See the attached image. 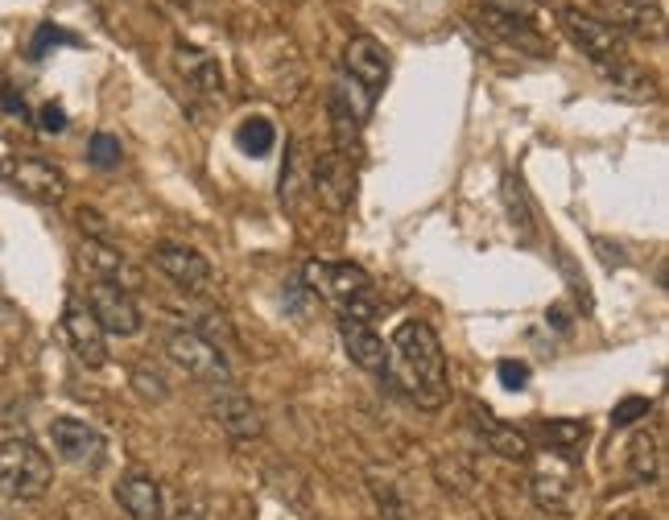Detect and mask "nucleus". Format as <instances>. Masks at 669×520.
I'll return each instance as SVG.
<instances>
[{"instance_id": "7", "label": "nucleus", "mask_w": 669, "mask_h": 520, "mask_svg": "<svg viewBox=\"0 0 669 520\" xmlns=\"http://www.w3.org/2000/svg\"><path fill=\"white\" fill-rule=\"evenodd\" d=\"M0 178L13 190H22L29 199H42V203H59L66 194V174L46 157L34 153H13L0 162Z\"/></svg>"}, {"instance_id": "19", "label": "nucleus", "mask_w": 669, "mask_h": 520, "mask_svg": "<svg viewBox=\"0 0 669 520\" xmlns=\"http://www.w3.org/2000/svg\"><path fill=\"white\" fill-rule=\"evenodd\" d=\"M174 63H178L182 79H187V87L194 96H203L211 104L224 100V71H219V63H215L211 54L194 50V46H178V50H174Z\"/></svg>"}, {"instance_id": "28", "label": "nucleus", "mask_w": 669, "mask_h": 520, "mask_svg": "<svg viewBox=\"0 0 669 520\" xmlns=\"http://www.w3.org/2000/svg\"><path fill=\"white\" fill-rule=\"evenodd\" d=\"M66 42H75L66 29H59V25H38V34H34V42H29V59L38 63L50 46H66Z\"/></svg>"}, {"instance_id": "32", "label": "nucleus", "mask_w": 669, "mask_h": 520, "mask_svg": "<svg viewBox=\"0 0 669 520\" xmlns=\"http://www.w3.org/2000/svg\"><path fill=\"white\" fill-rule=\"evenodd\" d=\"M38 128H42V132H50V137L66 132V112L59 104H42V112H38Z\"/></svg>"}, {"instance_id": "11", "label": "nucleus", "mask_w": 669, "mask_h": 520, "mask_svg": "<svg viewBox=\"0 0 669 520\" xmlns=\"http://www.w3.org/2000/svg\"><path fill=\"white\" fill-rule=\"evenodd\" d=\"M50 446L71 467H96L104 455V434L79 417H54L50 421Z\"/></svg>"}, {"instance_id": "20", "label": "nucleus", "mask_w": 669, "mask_h": 520, "mask_svg": "<svg viewBox=\"0 0 669 520\" xmlns=\"http://www.w3.org/2000/svg\"><path fill=\"white\" fill-rule=\"evenodd\" d=\"M116 504L125 508L128 520H162V487L146 471H128L116 483Z\"/></svg>"}, {"instance_id": "2", "label": "nucleus", "mask_w": 669, "mask_h": 520, "mask_svg": "<svg viewBox=\"0 0 669 520\" xmlns=\"http://www.w3.org/2000/svg\"><path fill=\"white\" fill-rule=\"evenodd\" d=\"M558 17H563L566 38L579 46V50L604 71L611 84L620 87V91H636V96H645V79L628 66V46L611 25L599 22V17H591V13H579V9H563Z\"/></svg>"}, {"instance_id": "27", "label": "nucleus", "mask_w": 669, "mask_h": 520, "mask_svg": "<svg viewBox=\"0 0 669 520\" xmlns=\"http://www.w3.org/2000/svg\"><path fill=\"white\" fill-rule=\"evenodd\" d=\"M648 414H653V401H648V396H624V401L611 409V426L624 430V426H636V421Z\"/></svg>"}, {"instance_id": "4", "label": "nucleus", "mask_w": 669, "mask_h": 520, "mask_svg": "<svg viewBox=\"0 0 669 520\" xmlns=\"http://www.w3.org/2000/svg\"><path fill=\"white\" fill-rule=\"evenodd\" d=\"M50 455H42L34 442L13 437L0 442V496L4 499H38L50 487Z\"/></svg>"}, {"instance_id": "26", "label": "nucleus", "mask_w": 669, "mask_h": 520, "mask_svg": "<svg viewBox=\"0 0 669 520\" xmlns=\"http://www.w3.org/2000/svg\"><path fill=\"white\" fill-rule=\"evenodd\" d=\"M121 157H125V149L121 141L112 137V132H91V141H87V162L96 169H116L121 166Z\"/></svg>"}, {"instance_id": "31", "label": "nucleus", "mask_w": 669, "mask_h": 520, "mask_svg": "<svg viewBox=\"0 0 669 520\" xmlns=\"http://www.w3.org/2000/svg\"><path fill=\"white\" fill-rule=\"evenodd\" d=\"M132 384H137V389H141V396H149V401H166V380H162V376L157 372H146V368H141V372H132Z\"/></svg>"}, {"instance_id": "3", "label": "nucleus", "mask_w": 669, "mask_h": 520, "mask_svg": "<svg viewBox=\"0 0 669 520\" xmlns=\"http://www.w3.org/2000/svg\"><path fill=\"white\" fill-rule=\"evenodd\" d=\"M302 277H306L314 297L331 302L339 318L368 322L377 314V281H373V272L352 265V261H311Z\"/></svg>"}, {"instance_id": "22", "label": "nucleus", "mask_w": 669, "mask_h": 520, "mask_svg": "<svg viewBox=\"0 0 669 520\" xmlns=\"http://www.w3.org/2000/svg\"><path fill=\"white\" fill-rule=\"evenodd\" d=\"M368 496H373V504H377L380 520H409L414 517V512H409V499H405V492L397 487V479L384 475L380 467L368 471Z\"/></svg>"}, {"instance_id": "17", "label": "nucleus", "mask_w": 669, "mask_h": 520, "mask_svg": "<svg viewBox=\"0 0 669 520\" xmlns=\"http://www.w3.org/2000/svg\"><path fill=\"white\" fill-rule=\"evenodd\" d=\"M471 417H476V430L483 434V442H488L492 455L508 458V462H529V458H533V446H529V434H525V430L501 421V417L492 414V409H483V405H471Z\"/></svg>"}, {"instance_id": "36", "label": "nucleus", "mask_w": 669, "mask_h": 520, "mask_svg": "<svg viewBox=\"0 0 669 520\" xmlns=\"http://www.w3.org/2000/svg\"><path fill=\"white\" fill-rule=\"evenodd\" d=\"M174 520H199V512H190V508H182V512H178V517Z\"/></svg>"}, {"instance_id": "6", "label": "nucleus", "mask_w": 669, "mask_h": 520, "mask_svg": "<svg viewBox=\"0 0 669 520\" xmlns=\"http://www.w3.org/2000/svg\"><path fill=\"white\" fill-rule=\"evenodd\" d=\"M166 355L182 368L187 376L203 380V384H228L231 368H228V355L219 352V343H211L207 334L199 331H169L166 334Z\"/></svg>"}, {"instance_id": "29", "label": "nucleus", "mask_w": 669, "mask_h": 520, "mask_svg": "<svg viewBox=\"0 0 669 520\" xmlns=\"http://www.w3.org/2000/svg\"><path fill=\"white\" fill-rule=\"evenodd\" d=\"M496 17H517V22H529L533 17V9H538V0H483Z\"/></svg>"}, {"instance_id": "23", "label": "nucleus", "mask_w": 669, "mask_h": 520, "mask_svg": "<svg viewBox=\"0 0 669 520\" xmlns=\"http://www.w3.org/2000/svg\"><path fill=\"white\" fill-rule=\"evenodd\" d=\"M538 434L545 437V446H550L554 455H566V458H579V451L586 446V426L583 421H570V417L542 421V426H538Z\"/></svg>"}, {"instance_id": "24", "label": "nucleus", "mask_w": 669, "mask_h": 520, "mask_svg": "<svg viewBox=\"0 0 669 520\" xmlns=\"http://www.w3.org/2000/svg\"><path fill=\"white\" fill-rule=\"evenodd\" d=\"M236 145L244 149L249 157H269L273 145H277V128L265 116H249L244 125L236 128Z\"/></svg>"}, {"instance_id": "18", "label": "nucleus", "mask_w": 669, "mask_h": 520, "mask_svg": "<svg viewBox=\"0 0 669 520\" xmlns=\"http://www.w3.org/2000/svg\"><path fill=\"white\" fill-rule=\"evenodd\" d=\"M79 265H84L96 281H112V286H121V290H137V281H141V272L128 265V256L104 244V240H84V249H79Z\"/></svg>"}, {"instance_id": "21", "label": "nucleus", "mask_w": 669, "mask_h": 520, "mask_svg": "<svg viewBox=\"0 0 669 520\" xmlns=\"http://www.w3.org/2000/svg\"><path fill=\"white\" fill-rule=\"evenodd\" d=\"M504 211H508L513 231L521 236L525 244H533L538 240V215H533V203H529V194H525L517 174H504Z\"/></svg>"}, {"instance_id": "34", "label": "nucleus", "mask_w": 669, "mask_h": 520, "mask_svg": "<svg viewBox=\"0 0 669 520\" xmlns=\"http://www.w3.org/2000/svg\"><path fill=\"white\" fill-rule=\"evenodd\" d=\"M566 318H570V314H566L563 306H554V310L545 314V322H554V327H558V331H570V322H566Z\"/></svg>"}, {"instance_id": "12", "label": "nucleus", "mask_w": 669, "mask_h": 520, "mask_svg": "<svg viewBox=\"0 0 669 520\" xmlns=\"http://www.w3.org/2000/svg\"><path fill=\"white\" fill-rule=\"evenodd\" d=\"M314 194L323 199V207L331 211H348L352 207V199H356V157H348V153H323L318 162H314Z\"/></svg>"}, {"instance_id": "13", "label": "nucleus", "mask_w": 669, "mask_h": 520, "mask_svg": "<svg viewBox=\"0 0 669 520\" xmlns=\"http://www.w3.org/2000/svg\"><path fill=\"white\" fill-rule=\"evenodd\" d=\"M63 331H66V343H71V352L84 359L87 368H104L108 364V334L104 327L96 322V314L87 310L84 302H66L63 310Z\"/></svg>"}, {"instance_id": "25", "label": "nucleus", "mask_w": 669, "mask_h": 520, "mask_svg": "<svg viewBox=\"0 0 669 520\" xmlns=\"http://www.w3.org/2000/svg\"><path fill=\"white\" fill-rule=\"evenodd\" d=\"M628 475L636 483H653L657 479V442L648 434H636L628 446Z\"/></svg>"}, {"instance_id": "30", "label": "nucleus", "mask_w": 669, "mask_h": 520, "mask_svg": "<svg viewBox=\"0 0 669 520\" xmlns=\"http://www.w3.org/2000/svg\"><path fill=\"white\" fill-rule=\"evenodd\" d=\"M496 376H501V384L508 393H521L525 384H529V364H521V359H504L501 368H496Z\"/></svg>"}, {"instance_id": "10", "label": "nucleus", "mask_w": 669, "mask_h": 520, "mask_svg": "<svg viewBox=\"0 0 669 520\" xmlns=\"http://www.w3.org/2000/svg\"><path fill=\"white\" fill-rule=\"evenodd\" d=\"M207 414L211 421L224 430L228 437L236 442H249V437H261L265 434V417H261V405L252 401V396L236 393V389H215L207 401Z\"/></svg>"}, {"instance_id": "9", "label": "nucleus", "mask_w": 669, "mask_h": 520, "mask_svg": "<svg viewBox=\"0 0 669 520\" xmlns=\"http://www.w3.org/2000/svg\"><path fill=\"white\" fill-rule=\"evenodd\" d=\"M389 71H393V54L384 50V42H377L373 34H356L348 50H343V75L356 79L373 100H377L384 84H389Z\"/></svg>"}, {"instance_id": "1", "label": "nucleus", "mask_w": 669, "mask_h": 520, "mask_svg": "<svg viewBox=\"0 0 669 520\" xmlns=\"http://www.w3.org/2000/svg\"><path fill=\"white\" fill-rule=\"evenodd\" d=\"M389 376H397L409 401L421 409H442L451 396V372H446V352L430 322L405 318L389 339Z\"/></svg>"}, {"instance_id": "16", "label": "nucleus", "mask_w": 669, "mask_h": 520, "mask_svg": "<svg viewBox=\"0 0 669 520\" xmlns=\"http://www.w3.org/2000/svg\"><path fill=\"white\" fill-rule=\"evenodd\" d=\"M607 9V25L624 38L636 34V38H661V25H666V13L657 0H604Z\"/></svg>"}, {"instance_id": "8", "label": "nucleus", "mask_w": 669, "mask_h": 520, "mask_svg": "<svg viewBox=\"0 0 669 520\" xmlns=\"http://www.w3.org/2000/svg\"><path fill=\"white\" fill-rule=\"evenodd\" d=\"M87 310L96 314V322L104 327V334H121V339H132L141 334V310L132 302V293L112 286V281H96L91 293H87Z\"/></svg>"}, {"instance_id": "14", "label": "nucleus", "mask_w": 669, "mask_h": 520, "mask_svg": "<svg viewBox=\"0 0 669 520\" xmlns=\"http://www.w3.org/2000/svg\"><path fill=\"white\" fill-rule=\"evenodd\" d=\"M339 343H343V352H348V359L356 368H364V372L373 376H389V343L368 322L339 318Z\"/></svg>"}, {"instance_id": "15", "label": "nucleus", "mask_w": 669, "mask_h": 520, "mask_svg": "<svg viewBox=\"0 0 669 520\" xmlns=\"http://www.w3.org/2000/svg\"><path fill=\"white\" fill-rule=\"evenodd\" d=\"M153 265L166 272L178 290H203L211 281V261L203 252L187 249V244H157Z\"/></svg>"}, {"instance_id": "5", "label": "nucleus", "mask_w": 669, "mask_h": 520, "mask_svg": "<svg viewBox=\"0 0 669 520\" xmlns=\"http://www.w3.org/2000/svg\"><path fill=\"white\" fill-rule=\"evenodd\" d=\"M529 492H533V504L542 508L545 517H570L575 504H579V467H575V458L545 451L533 462Z\"/></svg>"}, {"instance_id": "33", "label": "nucleus", "mask_w": 669, "mask_h": 520, "mask_svg": "<svg viewBox=\"0 0 669 520\" xmlns=\"http://www.w3.org/2000/svg\"><path fill=\"white\" fill-rule=\"evenodd\" d=\"M0 107H4V112H13L17 121H25V116H29V112H25V100H17L13 91H9V96H0Z\"/></svg>"}, {"instance_id": "35", "label": "nucleus", "mask_w": 669, "mask_h": 520, "mask_svg": "<svg viewBox=\"0 0 669 520\" xmlns=\"http://www.w3.org/2000/svg\"><path fill=\"white\" fill-rule=\"evenodd\" d=\"M611 520H645V517H641V512H616Z\"/></svg>"}]
</instances>
